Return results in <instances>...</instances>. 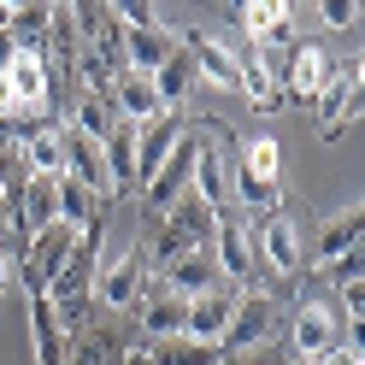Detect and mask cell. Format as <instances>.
Returning <instances> with one entry per match:
<instances>
[{"instance_id": "44dd1931", "label": "cell", "mask_w": 365, "mask_h": 365, "mask_svg": "<svg viewBox=\"0 0 365 365\" xmlns=\"http://www.w3.org/2000/svg\"><path fill=\"white\" fill-rule=\"evenodd\" d=\"M359 230H365V212H359V207L336 212V218L324 224V236H318V247L307 254V265H330V259H341V254H354V247H359Z\"/></svg>"}, {"instance_id": "d590c367", "label": "cell", "mask_w": 365, "mask_h": 365, "mask_svg": "<svg viewBox=\"0 0 365 365\" xmlns=\"http://www.w3.org/2000/svg\"><path fill=\"white\" fill-rule=\"evenodd\" d=\"M12 24V6H6V0H0V30H6Z\"/></svg>"}, {"instance_id": "8fae6325", "label": "cell", "mask_w": 365, "mask_h": 365, "mask_svg": "<svg viewBox=\"0 0 365 365\" xmlns=\"http://www.w3.org/2000/svg\"><path fill=\"white\" fill-rule=\"evenodd\" d=\"M254 254H259L271 271H277V277H301L307 254H301V230H294V218H289V212H271V218H259Z\"/></svg>"}, {"instance_id": "ba28073f", "label": "cell", "mask_w": 365, "mask_h": 365, "mask_svg": "<svg viewBox=\"0 0 365 365\" xmlns=\"http://www.w3.org/2000/svg\"><path fill=\"white\" fill-rule=\"evenodd\" d=\"M336 341H341V318H336V307L307 301L301 312H294L289 348H294V359H301V365H324V359L336 354Z\"/></svg>"}, {"instance_id": "f546056e", "label": "cell", "mask_w": 365, "mask_h": 365, "mask_svg": "<svg viewBox=\"0 0 365 365\" xmlns=\"http://www.w3.org/2000/svg\"><path fill=\"white\" fill-rule=\"evenodd\" d=\"M324 271H330V283H336V289H348V283H359V271H365V259H359V247H354V254H341V259H330Z\"/></svg>"}, {"instance_id": "484cf974", "label": "cell", "mask_w": 365, "mask_h": 365, "mask_svg": "<svg viewBox=\"0 0 365 365\" xmlns=\"http://www.w3.org/2000/svg\"><path fill=\"white\" fill-rule=\"evenodd\" d=\"M236 65H242V88H236V95H247L254 106H277V101H283V95H277V83L265 77V65H259V53H254V41L236 53Z\"/></svg>"}, {"instance_id": "6da1fadb", "label": "cell", "mask_w": 365, "mask_h": 365, "mask_svg": "<svg viewBox=\"0 0 365 365\" xmlns=\"http://www.w3.org/2000/svg\"><path fill=\"white\" fill-rule=\"evenodd\" d=\"M148 294V259L142 247H124V254H101L95 259V283H88V301L106 312H124Z\"/></svg>"}, {"instance_id": "74e56055", "label": "cell", "mask_w": 365, "mask_h": 365, "mask_svg": "<svg viewBox=\"0 0 365 365\" xmlns=\"http://www.w3.org/2000/svg\"><path fill=\"white\" fill-rule=\"evenodd\" d=\"M289 365H301V359H289Z\"/></svg>"}, {"instance_id": "5b68a950", "label": "cell", "mask_w": 365, "mask_h": 365, "mask_svg": "<svg viewBox=\"0 0 365 365\" xmlns=\"http://www.w3.org/2000/svg\"><path fill=\"white\" fill-rule=\"evenodd\" d=\"M359 83H365V65L359 59H336V71H330V83L318 88V124H324V135L336 142L341 130H354L359 124Z\"/></svg>"}, {"instance_id": "83f0119b", "label": "cell", "mask_w": 365, "mask_h": 365, "mask_svg": "<svg viewBox=\"0 0 365 365\" xmlns=\"http://www.w3.org/2000/svg\"><path fill=\"white\" fill-rule=\"evenodd\" d=\"M71 365H124V341L118 336H88Z\"/></svg>"}, {"instance_id": "8992f818", "label": "cell", "mask_w": 365, "mask_h": 365, "mask_svg": "<svg viewBox=\"0 0 365 365\" xmlns=\"http://www.w3.org/2000/svg\"><path fill=\"white\" fill-rule=\"evenodd\" d=\"M212 230H218V218L200 207V200H177V207L159 218V265L177 259V254H200V247H212Z\"/></svg>"}, {"instance_id": "d4e9b609", "label": "cell", "mask_w": 365, "mask_h": 365, "mask_svg": "<svg viewBox=\"0 0 365 365\" xmlns=\"http://www.w3.org/2000/svg\"><path fill=\"white\" fill-rule=\"evenodd\" d=\"M65 124H77L83 135L106 142V135H112V124H118V112H112V101H101V95H77V106L65 112Z\"/></svg>"}, {"instance_id": "7a4b0ae2", "label": "cell", "mask_w": 365, "mask_h": 365, "mask_svg": "<svg viewBox=\"0 0 365 365\" xmlns=\"http://www.w3.org/2000/svg\"><path fill=\"white\" fill-rule=\"evenodd\" d=\"M189 195L212 218L230 212V135L224 130H195V182H189Z\"/></svg>"}, {"instance_id": "e575fe53", "label": "cell", "mask_w": 365, "mask_h": 365, "mask_svg": "<svg viewBox=\"0 0 365 365\" xmlns=\"http://www.w3.org/2000/svg\"><path fill=\"white\" fill-rule=\"evenodd\" d=\"M12 283V259H6V247H0V289Z\"/></svg>"}, {"instance_id": "836d02e7", "label": "cell", "mask_w": 365, "mask_h": 365, "mask_svg": "<svg viewBox=\"0 0 365 365\" xmlns=\"http://www.w3.org/2000/svg\"><path fill=\"white\" fill-rule=\"evenodd\" d=\"M12 53H18V41H12V30H0V71L12 65Z\"/></svg>"}, {"instance_id": "8d00e7d4", "label": "cell", "mask_w": 365, "mask_h": 365, "mask_svg": "<svg viewBox=\"0 0 365 365\" xmlns=\"http://www.w3.org/2000/svg\"><path fill=\"white\" fill-rule=\"evenodd\" d=\"M124 365H142V348H135V354H124Z\"/></svg>"}, {"instance_id": "9a60e30c", "label": "cell", "mask_w": 365, "mask_h": 365, "mask_svg": "<svg viewBox=\"0 0 365 365\" xmlns=\"http://www.w3.org/2000/svg\"><path fill=\"white\" fill-rule=\"evenodd\" d=\"M182 48H189V59H195V71H200V83H212V88H242V65H236V48H224L218 36H182Z\"/></svg>"}, {"instance_id": "ac0fdd59", "label": "cell", "mask_w": 365, "mask_h": 365, "mask_svg": "<svg viewBox=\"0 0 365 365\" xmlns=\"http://www.w3.org/2000/svg\"><path fill=\"white\" fill-rule=\"evenodd\" d=\"M177 48H182V36H177L171 24H159V30H130V24H124V71L153 77Z\"/></svg>"}, {"instance_id": "30bf717a", "label": "cell", "mask_w": 365, "mask_h": 365, "mask_svg": "<svg viewBox=\"0 0 365 365\" xmlns=\"http://www.w3.org/2000/svg\"><path fill=\"white\" fill-rule=\"evenodd\" d=\"M189 135V118L182 112H159V118H148V124H135V189H148L153 182V171L171 159V148Z\"/></svg>"}, {"instance_id": "9c48e42d", "label": "cell", "mask_w": 365, "mask_h": 365, "mask_svg": "<svg viewBox=\"0 0 365 365\" xmlns=\"http://www.w3.org/2000/svg\"><path fill=\"white\" fill-rule=\"evenodd\" d=\"M77 236H83V230H71V224H48L41 236L24 242V283H30V294H41V289L65 271V259L77 254Z\"/></svg>"}, {"instance_id": "5bb4252c", "label": "cell", "mask_w": 365, "mask_h": 365, "mask_svg": "<svg viewBox=\"0 0 365 365\" xmlns=\"http://www.w3.org/2000/svg\"><path fill=\"white\" fill-rule=\"evenodd\" d=\"M336 59L318 41H294L289 48V77H283V101H318V88L330 83Z\"/></svg>"}, {"instance_id": "7c38bea8", "label": "cell", "mask_w": 365, "mask_h": 365, "mask_svg": "<svg viewBox=\"0 0 365 365\" xmlns=\"http://www.w3.org/2000/svg\"><path fill=\"white\" fill-rule=\"evenodd\" d=\"M12 224H18V236H41L48 224H59V177H30L24 189H18L12 200Z\"/></svg>"}, {"instance_id": "2e32d148", "label": "cell", "mask_w": 365, "mask_h": 365, "mask_svg": "<svg viewBox=\"0 0 365 365\" xmlns=\"http://www.w3.org/2000/svg\"><path fill=\"white\" fill-rule=\"evenodd\" d=\"M106 101H112V112L118 118H130V124H148V118H159V88H153V77H142V71H112V88H106Z\"/></svg>"}, {"instance_id": "7402d4cb", "label": "cell", "mask_w": 365, "mask_h": 365, "mask_svg": "<svg viewBox=\"0 0 365 365\" xmlns=\"http://www.w3.org/2000/svg\"><path fill=\"white\" fill-rule=\"evenodd\" d=\"M65 336L59 330V318H53V307L41 301V294H30V348H36V365H65Z\"/></svg>"}, {"instance_id": "f1b7e54d", "label": "cell", "mask_w": 365, "mask_h": 365, "mask_svg": "<svg viewBox=\"0 0 365 365\" xmlns=\"http://www.w3.org/2000/svg\"><path fill=\"white\" fill-rule=\"evenodd\" d=\"M318 18H324L330 30H359V0H324Z\"/></svg>"}, {"instance_id": "603a6c76", "label": "cell", "mask_w": 365, "mask_h": 365, "mask_svg": "<svg viewBox=\"0 0 365 365\" xmlns=\"http://www.w3.org/2000/svg\"><path fill=\"white\" fill-rule=\"evenodd\" d=\"M142 365H224V354L212 341H195V336H171V341H148Z\"/></svg>"}, {"instance_id": "3957f363", "label": "cell", "mask_w": 365, "mask_h": 365, "mask_svg": "<svg viewBox=\"0 0 365 365\" xmlns=\"http://www.w3.org/2000/svg\"><path fill=\"white\" fill-rule=\"evenodd\" d=\"M271 330H277V294L265 289H242L236 294V312H230V330L218 336V354L236 359V354H254L271 341Z\"/></svg>"}, {"instance_id": "d6a6232c", "label": "cell", "mask_w": 365, "mask_h": 365, "mask_svg": "<svg viewBox=\"0 0 365 365\" xmlns=\"http://www.w3.org/2000/svg\"><path fill=\"white\" fill-rule=\"evenodd\" d=\"M224 365H277V359H271V354H259V348H254V354H236V359H224Z\"/></svg>"}, {"instance_id": "cb8c5ba5", "label": "cell", "mask_w": 365, "mask_h": 365, "mask_svg": "<svg viewBox=\"0 0 365 365\" xmlns=\"http://www.w3.org/2000/svg\"><path fill=\"white\" fill-rule=\"evenodd\" d=\"M112 200H101L95 189H83L77 177H59V224H71V230H88L95 218H106Z\"/></svg>"}, {"instance_id": "e0dca14e", "label": "cell", "mask_w": 365, "mask_h": 365, "mask_svg": "<svg viewBox=\"0 0 365 365\" xmlns=\"http://www.w3.org/2000/svg\"><path fill=\"white\" fill-rule=\"evenodd\" d=\"M236 294H242V289H230V283H218V289H207V294H195V301H189V330H182V336L212 341V348H218V336L230 330Z\"/></svg>"}, {"instance_id": "1f68e13d", "label": "cell", "mask_w": 365, "mask_h": 365, "mask_svg": "<svg viewBox=\"0 0 365 365\" xmlns=\"http://www.w3.org/2000/svg\"><path fill=\"white\" fill-rule=\"evenodd\" d=\"M6 236H18V224H12V195L0 189V242H6Z\"/></svg>"}, {"instance_id": "4dcf8cb0", "label": "cell", "mask_w": 365, "mask_h": 365, "mask_svg": "<svg viewBox=\"0 0 365 365\" xmlns=\"http://www.w3.org/2000/svg\"><path fill=\"white\" fill-rule=\"evenodd\" d=\"M341 312H348V324L365 318V283H348V289H341Z\"/></svg>"}, {"instance_id": "4316f807", "label": "cell", "mask_w": 365, "mask_h": 365, "mask_svg": "<svg viewBox=\"0 0 365 365\" xmlns=\"http://www.w3.org/2000/svg\"><path fill=\"white\" fill-rule=\"evenodd\" d=\"M236 165L254 177V182H277V165H283V148L271 142V135H259V142H242L236 148Z\"/></svg>"}, {"instance_id": "4fadbf2b", "label": "cell", "mask_w": 365, "mask_h": 365, "mask_svg": "<svg viewBox=\"0 0 365 365\" xmlns=\"http://www.w3.org/2000/svg\"><path fill=\"white\" fill-rule=\"evenodd\" d=\"M224 277H218V265H212V247H200V254H177V259L159 265V289L177 294V301H195V294H207Z\"/></svg>"}, {"instance_id": "ffe728a7", "label": "cell", "mask_w": 365, "mask_h": 365, "mask_svg": "<svg viewBox=\"0 0 365 365\" xmlns=\"http://www.w3.org/2000/svg\"><path fill=\"white\" fill-rule=\"evenodd\" d=\"M153 88H159V106H165V112H182V106H189V95L200 88V71H195L189 48H177V53L153 71Z\"/></svg>"}, {"instance_id": "52a82bcc", "label": "cell", "mask_w": 365, "mask_h": 365, "mask_svg": "<svg viewBox=\"0 0 365 365\" xmlns=\"http://www.w3.org/2000/svg\"><path fill=\"white\" fill-rule=\"evenodd\" d=\"M59 159H65L59 177H77L83 189H95L101 200H118L112 195V177H106V148L95 135H83L77 124H65V118H59Z\"/></svg>"}, {"instance_id": "d6986e66", "label": "cell", "mask_w": 365, "mask_h": 365, "mask_svg": "<svg viewBox=\"0 0 365 365\" xmlns=\"http://www.w3.org/2000/svg\"><path fill=\"white\" fill-rule=\"evenodd\" d=\"M135 307H142V336L148 341H171V336L189 330V301H177L165 289H148Z\"/></svg>"}, {"instance_id": "277c9868", "label": "cell", "mask_w": 365, "mask_h": 365, "mask_svg": "<svg viewBox=\"0 0 365 365\" xmlns=\"http://www.w3.org/2000/svg\"><path fill=\"white\" fill-rule=\"evenodd\" d=\"M212 265L230 289H247L259 271V254H254V224L242 212H218V230H212Z\"/></svg>"}]
</instances>
